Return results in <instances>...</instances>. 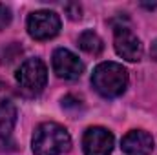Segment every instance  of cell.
<instances>
[{
	"instance_id": "obj_6",
	"label": "cell",
	"mask_w": 157,
	"mask_h": 155,
	"mask_svg": "<svg viewBox=\"0 0 157 155\" xmlns=\"http://www.w3.org/2000/svg\"><path fill=\"white\" fill-rule=\"evenodd\" d=\"M84 155H110L113 150V135L110 130L101 126H91L82 137Z\"/></svg>"
},
{
	"instance_id": "obj_5",
	"label": "cell",
	"mask_w": 157,
	"mask_h": 155,
	"mask_svg": "<svg viewBox=\"0 0 157 155\" xmlns=\"http://www.w3.org/2000/svg\"><path fill=\"white\" fill-rule=\"evenodd\" d=\"M113 46L119 57L128 62H139L143 59V44L128 26H115Z\"/></svg>"
},
{
	"instance_id": "obj_9",
	"label": "cell",
	"mask_w": 157,
	"mask_h": 155,
	"mask_svg": "<svg viewBox=\"0 0 157 155\" xmlns=\"http://www.w3.org/2000/svg\"><path fill=\"white\" fill-rule=\"evenodd\" d=\"M17 122V108L11 100L0 97V137H7Z\"/></svg>"
},
{
	"instance_id": "obj_2",
	"label": "cell",
	"mask_w": 157,
	"mask_h": 155,
	"mask_svg": "<svg viewBox=\"0 0 157 155\" xmlns=\"http://www.w3.org/2000/svg\"><path fill=\"white\" fill-rule=\"evenodd\" d=\"M91 86L104 99L121 97L128 88V71L122 64L117 62H102L93 70Z\"/></svg>"
},
{
	"instance_id": "obj_1",
	"label": "cell",
	"mask_w": 157,
	"mask_h": 155,
	"mask_svg": "<svg viewBox=\"0 0 157 155\" xmlns=\"http://www.w3.org/2000/svg\"><path fill=\"white\" fill-rule=\"evenodd\" d=\"M31 148L35 155H62L71 148V137L64 126L42 122L33 133Z\"/></svg>"
},
{
	"instance_id": "obj_7",
	"label": "cell",
	"mask_w": 157,
	"mask_h": 155,
	"mask_svg": "<svg viewBox=\"0 0 157 155\" xmlns=\"http://www.w3.org/2000/svg\"><path fill=\"white\" fill-rule=\"evenodd\" d=\"M51 64H53L55 75L59 78H64V80H75L84 71V64L80 62V59H78L73 51H70L66 47L55 49L53 59H51Z\"/></svg>"
},
{
	"instance_id": "obj_11",
	"label": "cell",
	"mask_w": 157,
	"mask_h": 155,
	"mask_svg": "<svg viewBox=\"0 0 157 155\" xmlns=\"http://www.w3.org/2000/svg\"><path fill=\"white\" fill-rule=\"evenodd\" d=\"M11 18H13V15H11V9H9L7 6L0 4V31L11 24Z\"/></svg>"
},
{
	"instance_id": "obj_3",
	"label": "cell",
	"mask_w": 157,
	"mask_h": 155,
	"mask_svg": "<svg viewBox=\"0 0 157 155\" xmlns=\"http://www.w3.org/2000/svg\"><path fill=\"white\" fill-rule=\"evenodd\" d=\"M17 82L26 95H39L48 82V68L40 59H28L17 70Z\"/></svg>"
},
{
	"instance_id": "obj_13",
	"label": "cell",
	"mask_w": 157,
	"mask_h": 155,
	"mask_svg": "<svg viewBox=\"0 0 157 155\" xmlns=\"http://www.w3.org/2000/svg\"><path fill=\"white\" fill-rule=\"evenodd\" d=\"M150 55H152V59L157 62V40H154V44H152V47H150Z\"/></svg>"
},
{
	"instance_id": "obj_4",
	"label": "cell",
	"mask_w": 157,
	"mask_h": 155,
	"mask_svg": "<svg viewBox=\"0 0 157 155\" xmlns=\"http://www.w3.org/2000/svg\"><path fill=\"white\" fill-rule=\"evenodd\" d=\"M60 31V17L55 11L40 9L28 17V33L35 40H49Z\"/></svg>"
},
{
	"instance_id": "obj_8",
	"label": "cell",
	"mask_w": 157,
	"mask_h": 155,
	"mask_svg": "<svg viewBox=\"0 0 157 155\" xmlns=\"http://www.w3.org/2000/svg\"><path fill=\"white\" fill-rule=\"evenodd\" d=\"M121 146L126 155H150L154 150V139L144 130H132L122 137Z\"/></svg>"
},
{
	"instance_id": "obj_12",
	"label": "cell",
	"mask_w": 157,
	"mask_h": 155,
	"mask_svg": "<svg viewBox=\"0 0 157 155\" xmlns=\"http://www.w3.org/2000/svg\"><path fill=\"white\" fill-rule=\"evenodd\" d=\"M66 13H68V17L71 18V20H78L80 17H82V7L78 6V4H66Z\"/></svg>"
},
{
	"instance_id": "obj_10",
	"label": "cell",
	"mask_w": 157,
	"mask_h": 155,
	"mask_svg": "<svg viewBox=\"0 0 157 155\" xmlns=\"http://www.w3.org/2000/svg\"><path fill=\"white\" fill-rule=\"evenodd\" d=\"M78 47L82 51H86L88 55H99L102 49H104V44L102 39L95 33V31H82L80 37H78Z\"/></svg>"
}]
</instances>
